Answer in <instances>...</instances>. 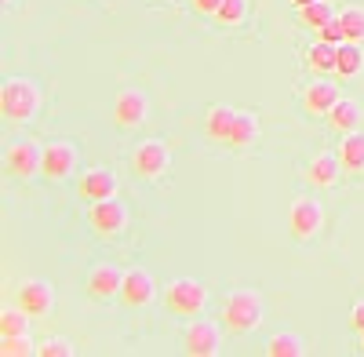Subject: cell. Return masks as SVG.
Segmentation results:
<instances>
[{
  "label": "cell",
  "mask_w": 364,
  "mask_h": 357,
  "mask_svg": "<svg viewBox=\"0 0 364 357\" xmlns=\"http://www.w3.org/2000/svg\"><path fill=\"white\" fill-rule=\"evenodd\" d=\"M339 22L346 29V41H353V44L364 41V8L360 4H350L346 11H339Z\"/></svg>",
  "instance_id": "d4e9b609"
},
{
  "label": "cell",
  "mask_w": 364,
  "mask_h": 357,
  "mask_svg": "<svg viewBox=\"0 0 364 357\" xmlns=\"http://www.w3.org/2000/svg\"><path fill=\"white\" fill-rule=\"evenodd\" d=\"M87 226H91V233H95V237H120V233L128 230V208L120 204V201H113V197L91 201Z\"/></svg>",
  "instance_id": "5b68a950"
},
{
  "label": "cell",
  "mask_w": 364,
  "mask_h": 357,
  "mask_svg": "<svg viewBox=\"0 0 364 357\" xmlns=\"http://www.w3.org/2000/svg\"><path fill=\"white\" fill-rule=\"evenodd\" d=\"M0 113L8 121H33L41 113V84L29 77H8L0 87Z\"/></svg>",
  "instance_id": "3957f363"
},
{
  "label": "cell",
  "mask_w": 364,
  "mask_h": 357,
  "mask_svg": "<svg viewBox=\"0 0 364 357\" xmlns=\"http://www.w3.org/2000/svg\"><path fill=\"white\" fill-rule=\"evenodd\" d=\"M77 193L84 201H106V197H117V175L109 168H87L80 178H77Z\"/></svg>",
  "instance_id": "9a60e30c"
},
{
  "label": "cell",
  "mask_w": 364,
  "mask_h": 357,
  "mask_svg": "<svg viewBox=\"0 0 364 357\" xmlns=\"http://www.w3.org/2000/svg\"><path fill=\"white\" fill-rule=\"evenodd\" d=\"M339 171H343L339 154H317V157L310 161V168H306V178H310L314 186L328 190V186H336V183H339Z\"/></svg>",
  "instance_id": "ac0fdd59"
},
{
  "label": "cell",
  "mask_w": 364,
  "mask_h": 357,
  "mask_svg": "<svg viewBox=\"0 0 364 357\" xmlns=\"http://www.w3.org/2000/svg\"><path fill=\"white\" fill-rule=\"evenodd\" d=\"M29 317L22 307H8V310H0V336H22L29 332Z\"/></svg>",
  "instance_id": "cb8c5ba5"
},
{
  "label": "cell",
  "mask_w": 364,
  "mask_h": 357,
  "mask_svg": "<svg viewBox=\"0 0 364 357\" xmlns=\"http://www.w3.org/2000/svg\"><path fill=\"white\" fill-rule=\"evenodd\" d=\"M18 307L29 314V317H48L55 310V288L41 277H29L18 284Z\"/></svg>",
  "instance_id": "7c38bea8"
},
{
  "label": "cell",
  "mask_w": 364,
  "mask_h": 357,
  "mask_svg": "<svg viewBox=\"0 0 364 357\" xmlns=\"http://www.w3.org/2000/svg\"><path fill=\"white\" fill-rule=\"evenodd\" d=\"M336 44H328V41H317L310 51H306V66L314 77H324V73H336Z\"/></svg>",
  "instance_id": "44dd1931"
},
{
  "label": "cell",
  "mask_w": 364,
  "mask_h": 357,
  "mask_svg": "<svg viewBox=\"0 0 364 357\" xmlns=\"http://www.w3.org/2000/svg\"><path fill=\"white\" fill-rule=\"evenodd\" d=\"M360 121H364V110H360V102H357V99H339L336 106L328 110V124L336 128V132H343V135L357 132V128H360Z\"/></svg>",
  "instance_id": "e0dca14e"
},
{
  "label": "cell",
  "mask_w": 364,
  "mask_h": 357,
  "mask_svg": "<svg viewBox=\"0 0 364 357\" xmlns=\"http://www.w3.org/2000/svg\"><path fill=\"white\" fill-rule=\"evenodd\" d=\"M321 226H324V204L317 197H295L288 212V230L295 241H310L321 233Z\"/></svg>",
  "instance_id": "8992f818"
},
{
  "label": "cell",
  "mask_w": 364,
  "mask_h": 357,
  "mask_svg": "<svg viewBox=\"0 0 364 357\" xmlns=\"http://www.w3.org/2000/svg\"><path fill=\"white\" fill-rule=\"evenodd\" d=\"M248 15V0H223L219 11H215V22L219 26H240Z\"/></svg>",
  "instance_id": "484cf974"
},
{
  "label": "cell",
  "mask_w": 364,
  "mask_h": 357,
  "mask_svg": "<svg viewBox=\"0 0 364 357\" xmlns=\"http://www.w3.org/2000/svg\"><path fill=\"white\" fill-rule=\"evenodd\" d=\"M223 346V332L215 321H190L186 336H182V350L190 357H215Z\"/></svg>",
  "instance_id": "30bf717a"
},
{
  "label": "cell",
  "mask_w": 364,
  "mask_h": 357,
  "mask_svg": "<svg viewBox=\"0 0 364 357\" xmlns=\"http://www.w3.org/2000/svg\"><path fill=\"white\" fill-rule=\"evenodd\" d=\"M146 117H149V95L142 92V87H124V92H117V99H113V121L120 128H139Z\"/></svg>",
  "instance_id": "9c48e42d"
},
{
  "label": "cell",
  "mask_w": 364,
  "mask_h": 357,
  "mask_svg": "<svg viewBox=\"0 0 364 357\" xmlns=\"http://www.w3.org/2000/svg\"><path fill=\"white\" fill-rule=\"evenodd\" d=\"M44 164V146L33 142V139H18L8 146V154H4V168L8 175L15 178H29V175H37Z\"/></svg>",
  "instance_id": "ba28073f"
},
{
  "label": "cell",
  "mask_w": 364,
  "mask_h": 357,
  "mask_svg": "<svg viewBox=\"0 0 364 357\" xmlns=\"http://www.w3.org/2000/svg\"><path fill=\"white\" fill-rule=\"evenodd\" d=\"M29 350H37L29 343V332L22 336H0V357H26Z\"/></svg>",
  "instance_id": "4316f807"
},
{
  "label": "cell",
  "mask_w": 364,
  "mask_h": 357,
  "mask_svg": "<svg viewBox=\"0 0 364 357\" xmlns=\"http://www.w3.org/2000/svg\"><path fill=\"white\" fill-rule=\"evenodd\" d=\"M4 4H15V0H4Z\"/></svg>",
  "instance_id": "836d02e7"
},
{
  "label": "cell",
  "mask_w": 364,
  "mask_h": 357,
  "mask_svg": "<svg viewBox=\"0 0 364 357\" xmlns=\"http://www.w3.org/2000/svg\"><path fill=\"white\" fill-rule=\"evenodd\" d=\"M360 346H364V332H360Z\"/></svg>",
  "instance_id": "d6a6232c"
},
{
  "label": "cell",
  "mask_w": 364,
  "mask_h": 357,
  "mask_svg": "<svg viewBox=\"0 0 364 357\" xmlns=\"http://www.w3.org/2000/svg\"><path fill=\"white\" fill-rule=\"evenodd\" d=\"M336 73L339 77H360L364 73V51H360V44H353V41L339 44V51H336Z\"/></svg>",
  "instance_id": "ffe728a7"
},
{
  "label": "cell",
  "mask_w": 364,
  "mask_h": 357,
  "mask_svg": "<svg viewBox=\"0 0 364 357\" xmlns=\"http://www.w3.org/2000/svg\"><path fill=\"white\" fill-rule=\"evenodd\" d=\"M168 168H171V150H168V142L146 139V142L135 146V154H132V171H135L139 178H161Z\"/></svg>",
  "instance_id": "52a82bcc"
},
{
  "label": "cell",
  "mask_w": 364,
  "mask_h": 357,
  "mask_svg": "<svg viewBox=\"0 0 364 357\" xmlns=\"http://www.w3.org/2000/svg\"><path fill=\"white\" fill-rule=\"evenodd\" d=\"M37 353H41V357H73V343L63 339V336H51V339H44V343L37 346Z\"/></svg>",
  "instance_id": "83f0119b"
},
{
  "label": "cell",
  "mask_w": 364,
  "mask_h": 357,
  "mask_svg": "<svg viewBox=\"0 0 364 357\" xmlns=\"http://www.w3.org/2000/svg\"><path fill=\"white\" fill-rule=\"evenodd\" d=\"M339 164L343 171H364V132H350L339 142Z\"/></svg>",
  "instance_id": "d6986e66"
},
{
  "label": "cell",
  "mask_w": 364,
  "mask_h": 357,
  "mask_svg": "<svg viewBox=\"0 0 364 357\" xmlns=\"http://www.w3.org/2000/svg\"><path fill=\"white\" fill-rule=\"evenodd\" d=\"M259 113L252 110H233V106H211L204 117V132L211 142H223L230 150H245L259 139Z\"/></svg>",
  "instance_id": "6da1fadb"
},
{
  "label": "cell",
  "mask_w": 364,
  "mask_h": 357,
  "mask_svg": "<svg viewBox=\"0 0 364 357\" xmlns=\"http://www.w3.org/2000/svg\"><path fill=\"white\" fill-rule=\"evenodd\" d=\"M266 353L269 357H302L306 353V343H302V336H295V332H273L269 343H266Z\"/></svg>",
  "instance_id": "7402d4cb"
},
{
  "label": "cell",
  "mask_w": 364,
  "mask_h": 357,
  "mask_svg": "<svg viewBox=\"0 0 364 357\" xmlns=\"http://www.w3.org/2000/svg\"><path fill=\"white\" fill-rule=\"evenodd\" d=\"M120 288H124V270L113 266V262H99L95 270L87 274V295H91V299H102V303L117 299Z\"/></svg>",
  "instance_id": "5bb4252c"
},
{
  "label": "cell",
  "mask_w": 364,
  "mask_h": 357,
  "mask_svg": "<svg viewBox=\"0 0 364 357\" xmlns=\"http://www.w3.org/2000/svg\"><path fill=\"white\" fill-rule=\"evenodd\" d=\"M219 4H223V0H193V11H200V15H211V18H215Z\"/></svg>",
  "instance_id": "f546056e"
},
{
  "label": "cell",
  "mask_w": 364,
  "mask_h": 357,
  "mask_svg": "<svg viewBox=\"0 0 364 357\" xmlns=\"http://www.w3.org/2000/svg\"><path fill=\"white\" fill-rule=\"evenodd\" d=\"M331 18H336V11H331L328 0H314V4L299 8V22L306 26V29H314V33H321V29H324Z\"/></svg>",
  "instance_id": "603a6c76"
},
{
  "label": "cell",
  "mask_w": 364,
  "mask_h": 357,
  "mask_svg": "<svg viewBox=\"0 0 364 357\" xmlns=\"http://www.w3.org/2000/svg\"><path fill=\"white\" fill-rule=\"evenodd\" d=\"M317 37H321V41H328V44H336V48H339V44H346V29H343V22H339V15H336V18H331V22H328V26L321 29V33H317Z\"/></svg>",
  "instance_id": "f1b7e54d"
},
{
  "label": "cell",
  "mask_w": 364,
  "mask_h": 357,
  "mask_svg": "<svg viewBox=\"0 0 364 357\" xmlns=\"http://www.w3.org/2000/svg\"><path fill=\"white\" fill-rule=\"evenodd\" d=\"M291 4H295V8H306V4H314V0H291Z\"/></svg>",
  "instance_id": "1f68e13d"
},
{
  "label": "cell",
  "mask_w": 364,
  "mask_h": 357,
  "mask_svg": "<svg viewBox=\"0 0 364 357\" xmlns=\"http://www.w3.org/2000/svg\"><path fill=\"white\" fill-rule=\"evenodd\" d=\"M262 314H266V303H262V295L255 288H233V292H226V299H223V324L230 332L245 336V332L259 329Z\"/></svg>",
  "instance_id": "7a4b0ae2"
},
{
  "label": "cell",
  "mask_w": 364,
  "mask_h": 357,
  "mask_svg": "<svg viewBox=\"0 0 364 357\" xmlns=\"http://www.w3.org/2000/svg\"><path fill=\"white\" fill-rule=\"evenodd\" d=\"M73 168H77V146H73L70 139H51V142L44 146L41 175H48V178H66V175H73Z\"/></svg>",
  "instance_id": "4fadbf2b"
},
{
  "label": "cell",
  "mask_w": 364,
  "mask_h": 357,
  "mask_svg": "<svg viewBox=\"0 0 364 357\" xmlns=\"http://www.w3.org/2000/svg\"><path fill=\"white\" fill-rule=\"evenodd\" d=\"M343 95H339V84H331V80H324V77H317L314 84H306V92H302V110L306 113H314V117H328V110L336 106Z\"/></svg>",
  "instance_id": "2e32d148"
},
{
  "label": "cell",
  "mask_w": 364,
  "mask_h": 357,
  "mask_svg": "<svg viewBox=\"0 0 364 357\" xmlns=\"http://www.w3.org/2000/svg\"><path fill=\"white\" fill-rule=\"evenodd\" d=\"M120 299H124V307H149L157 299V281L154 274L146 270V266H132V270H124V288H120Z\"/></svg>",
  "instance_id": "8fae6325"
},
{
  "label": "cell",
  "mask_w": 364,
  "mask_h": 357,
  "mask_svg": "<svg viewBox=\"0 0 364 357\" xmlns=\"http://www.w3.org/2000/svg\"><path fill=\"white\" fill-rule=\"evenodd\" d=\"M350 324H353L357 332H364V299L353 303V310H350Z\"/></svg>",
  "instance_id": "4dcf8cb0"
},
{
  "label": "cell",
  "mask_w": 364,
  "mask_h": 357,
  "mask_svg": "<svg viewBox=\"0 0 364 357\" xmlns=\"http://www.w3.org/2000/svg\"><path fill=\"white\" fill-rule=\"evenodd\" d=\"M164 307H168L175 317H197V314H204V307H208V288H204L197 277H175V281L164 288Z\"/></svg>",
  "instance_id": "277c9868"
}]
</instances>
